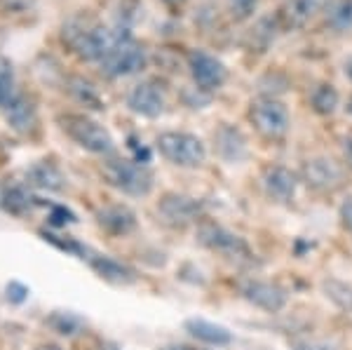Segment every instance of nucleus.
Returning a JSON list of instances; mask_svg holds the SVG:
<instances>
[{
	"label": "nucleus",
	"mask_w": 352,
	"mask_h": 350,
	"mask_svg": "<svg viewBox=\"0 0 352 350\" xmlns=\"http://www.w3.org/2000/svg\"><path fill=\"white\" fill-rule=\"evenodd\" d=\"M345 76H348L350 80H352V56H350L348 61H345Z\"/></svg>",
	"instance_id": "obj_36"
},
{
	"label": "nucleus",
	"mask_w": 352,
	"mask_h": 350,
	"mask_svg": "<svg viewBox=\"0 0 352 350\" xmlns=\"http://www.w3.org/2000/svg\"><path fill=\"white\" fill-rule=\"evenodd\" d=\"M184 329L188 331L192 338L207 343V346H228V343H232V334L228 327L217 325V322H212V320L190 318L184 322Z\"/></svg>",
	"instance_id": "obj_17"
},
{
	"label": "nucleus",
	"mask_w": 352,
	"mask_h": 350,
	"mask_svg": "<svg viewBox=\"0 0 352 350\" xmlns=\"http://www.w3.org/2000/svg\"><path fill=\"white\" fill-rule=\"evenodd\" d=\"M310 101H312V109L320 113V116H331L338 106V92L333 85H320V87H315Z\"/></svg>",
	"instance_id": "obj_24"
},
{
	"label": "nucleus",
	"mask_w": 352,
	"mask_h": 350,
	"mask_svg": "<svg viewBox=\"0 0 352 350\" xmlns=\"http://www.w3.org/2000/svg\"><path fill=\"white\" fill-rule=\"evenodd\" d=\"M240 294L247 298L252 306L265 310V313H280L289 301V294H287L285 287H280L277 282L254 280V278L242 282Z\"/></svg>",
	"instance_id": "obj_9"
},
{
	"label": "nucleus",
	"mask_w": 352,
	"mask_h": 350,
	"mask_svg": "<svg viewBox=\"0 0 352 350\" xmlns=\"http://www.w3.org/2000/svg\"><path fill=\"white\" fill-rule=\"evenodd\" d=\"M294 350H331V346L329 343H315V341H294L292 343Z\"/></svg>",
	"instance_id": "obj_35"
},
{
	"label": "nucleus",
	"mask_w": 352,
	"mask_h": 350,
	"mask_svg": "<svg viewBox=\"0 0 352 350\" xmlns=\"http://www.w3.org/2000/svg\"><path fill=\"white\" fill-rule=\"evenodd\" d=\"M186 350H190V348H186Z\"/></svg>",
	"instance_id": "obj_41"
},
{
	"label": "nucleus",
	"mask_w": 352,
	"mask_h": 350,
	"mask_svg": "<svg viewBox=\"0 0 352 350\" xmlns=\"http://www.w3.org/2000/svg\"><path fill=\"white\" fill-rule=\"evenodd\" d=\"M324 292L327 298H331L338 308L350 310L352 313V285L340 280H324Z\"/></svg>",
	"instance_id": "obj_26"
},
{
	"label": "nucleus",
	"mask_w": 352,
	"mask_h": 350,
	"mask_svg": "<svg viewBox=\"0 0 352 350\" xmlns=\"http://www.w3.org/2000/svg\"><path fill=\"white\" fill-rule=\"evenodd\" d=\"M61 132L66 134L73 144H78L80 149L89 151L94 155H109L113 153V137L104 125H99L89 116L82 113H64L56 118Z\"/></svg>",
	"instance_id": "obj_2"
},
{
	"label": "nucleus",
	"mask_w": 352,
	"mask_h": 350,
	"mask_svg": "<svg viewBox=\"0 0 352 350\" xmlns=\"http://www.w3.org/2000/svg\"><path fill=\"white\" fill-rule=\"evenodd\" d=\"M28 184L31 186H38V188L43 190H64L66 186V179L64 174H61V169L54 165V162H38V165H33L31 169H28L26 174Z\"/></svg>",
	"instance_id": "obj_20"
},
{
	"label": "nucleus",
	"mask_w": 352,
	"mask_h": 350,
	"mask_svg": "<svg viewBox=\"0 0 352 350\" xmlns=\"http://www.w3.org/2000/svg\"><path fill=\"white\" fill-rule=\"evenodd\" d=\"M146 66V50L139 43H134L132 38L118 43L111 50L109 56L101 61V73L106 78H127L139 73Z\"/></svg>",
	"instance_id": "obj_7"
},
{
	"label": "nucleus",
	"mask_w": 352,
	"mask_h": 350,
	"mask_svg": "<svg viewBox=\"0 0 352 350\" xmlns=\"http://www.w3.org/2000/svg\"><path fill=\"white\" fill-rule=\"evenodd\" d=\"M5 118H8L10 127L16 129L19 134H31L38 127V111L31 99L26 97H12L5 104Z\"/></svg>",
	"instance_id": "obj_16"
},
{
	"label": "nucleus",
	"mask_w": 352,
	"mask_h": 350,
	"mask_svg": "<svg viewBox=\"0 0 352 350\" xmlns=\"http://www.w3.org/2000/svg\"><path fill=\"white\" fill-rule=\"evenodd\" d=\"M167 5H179V3H184V0H164Z\"/></svg>",
	"instance_id": "obj_38"
},
{
	"label": "nucleus",
	"mask_w": 352,
	"mask_h": 350,
	"mask_svg": "<svg viewBox=\"0 0 352 350\" xmlns=\"http://www.w3.org/2000/svg\"><path fill=\"white\" fill-rule=\"evenodd\" d=\"M249 120L256 127V132L263 134L265 139H285L289 125H292L287 106L270 97L252 101V106H249Z\"/></svg>",
	"instance_id": "obj_6"
},
{
	"label": "nucleus",
	"mask_w": 352,
	"mask_h": 350,
	"mask_svg": "<svg viewBox=\"0 0 352 350\" xmlns=\"http://www.w3.org/2000/svg\"><path fill=\"white\" fill-rule=\"evenodd\" d=\"M217 146L219 153L228 162H240L242 157H247V139L237 127L223 125L217 132Z\"/></svg>",
	"instance_id": "obj_19"
},
{
	"label": "nucleus",
	"mask_w": 352,
	"mask_h": 350,
	"mask_svg": "<svg viewBox=\"0 0 352 350\" xmlns=\"http://www.w3.org/2000/svg\"><path fill=\"white\" fill-rule=\"evenodd\" d=\"M5 294H8V301H12V303H24L26 298H28V287H26V285H21V282L12 280V282L8 285V289H5Z\"/></svg>",
	"instance_id": "obj_32"
},
{
	"label": "nucleus",
	"mask_w": 352,
	"mask_h": 350,
	"mask_svg": "<svg viewBox=\"0 0 352 350\" xmlns=\"http://www.w3.org/2000/svg\"><path fill=\"white\" fill-rule=\"evenodd\" d=\"M327 21L336 31H350L352 28V0H338L331 5L327 14Z\"/></svg>",
	"instance_id": "obj_25"
},
{
	"label": "nucleus",
	"mask_w": 352,
	"mask_h": 350,
	"mask_svg": "<svg viewBox=\"0 0 352 350\" xmlns=\"http://www.w3.org/2000/svg\"><path fill=\"white\" fill-rule=\"evenodd\" d=\"M127 106H129V111L141 118H160L164 113V106H167V99H164L160 85L146 80V83L134 85V87L129 89Z\"/></svg>",
	"instance_id": "obj_10"
},
{
	"label": "nucleus",
	"mask_w": 352,
	"mask_h": 350,
	"mask_svg": "<svg viewBox=\"0 0 352 350\" xmlns=\"http://www.w3.org/2000/svg\"><path fill=\"white\" fill-rule=\"evenodd\" d=\"M129 149H132V153H134L132 160L141 162V165H146V162L151 160V151L146 149V146H139V141H136L134 137H129Z\"/></svg>",
	"instance_id": "obj_33"
},
{
	"label": "nucleus",
	"mask_w": 352,
	"mask_h": 350,
	"mask_svg": "<svg viewBox=\"0 0 352 350\" xmlns=\"http://www.w3.org/2000/svg\"><path fill=\"white\" fill-rule=\"evenodd\" d=\"M43 238L50 242V245H54L56 250H61V252H66V254H71V256H80V259H89L87 256V247L80 245L76 238H71V235H56V233H47V230H43Z\"/></svg>",
	"instance_id": "obj_27"
},
{
	"label": "nucleus",
	"mask_w": 352,
	"mask_h": 350,
	"mask_svg": "<svg viewBox=\"0 0 352 350\" xmlns=\"http://www.w3.org/2000/svg\"><path fill=\"white\" fill-rule=\"evenodd\" d=\"M228 8H230L232 19L244 21V19H249V17L256 12L258 0H228Z\"/></svg>",
	"instance_id": "obj_29"
},
{
	"label": "nucleus",
	"mask_w": 352,
	"mask_h": 350,
	"mask_svg": "<svg viewBox=\"0 0 352 350\" xmlns=\"http://www.w3.org/2000/svg\"><path fill=\"white\" fill-rule=\"evenodd\" d=\"M36 350H61L59 346H52V343H43V346H38Z\"/></svg>",
	"instance_id": "obj_37"
},
{
	"label": "nucleus",
	"mask_w": 352,
	"mask_h": 350,
	"mask_svg": "<svg viewBox=\"0 0 352 350\" xmlns=\"http://www.w3.org/2000/svg\"><path fill=\"white\" fill-rule=\"evenodd\" d=\"M303 177L312 188L317 190H331L336 188L343 179V172L333 160L329 157H312L303 165Z\"/></svg>",
	"instance_id": "obj_13"
},
{
	"label": "nucleus",
	"mask_w": 352,
	"mask_h": 350,
	"mask_svg": "<svg viewBox=\"0 0 352 350\" xmlns=\"http://www.w3.org/2000/svg\"><path fill=\"white\" fill-rule=\"evenodd\" d=\"M31 8H33V0H0V14L3 17L26 14Z\"/></svg>",
	"instance_id": "obj_30"
},
{
	"label": "nucleus",
	"mask_w": 352,
	"mask_h": 350,
	"mask_svg": "<svg viewBox=\"0 0 352 350\" xmlns=\"http://www.w3.org/2000/svg\"><path fill=\"white\" fill-rule=\"evenodd\" d=\"M162 350H186V348H162Z\"/></svg>",
	"instance_id": "obj_40"
},
{
	"label": "nucleus",
	"mask_w": 352,
	"mask_h": 350,
	"mask_svg": "<svg viewBox=\"0 0 352 350\" xmlns=\"http://www.w3.org/2000/svg\"><path fill=\"white\" fill-rule=\"evenodd\" d=\"M157 214L162 217L164 223L174 226V228H184L200 217V202L192 200L188 195L167 193L157 205Z\"/></svg>",
	"instance_id": "obj_11"
},
{
	"label": "nucleus",
	"mask_w": 352,
	"mask_h": 350,
	"mask_svg": "<svg viewBox=\"0 0 352 350\" xmlns=\"http://www.w3.org/2000/svg\"><path fill=\"white\" fill-rule=\"evenodd\" d=\"M89 266L99 278H104L106 282H113V285H132L136 282V273L124 263L116 261L111 256H104V254H94V256L87 259Z\"/></svg>",
	"instance_id": "obj_18"
},
{
	"label": "nucleus",
	"mask_w": 352,
	"mask_h": 350,
	"mask_svg": "<svg viewBox=\"0 0 352 350\" xmlns=\"http://www.w3.org/2000/svg\"><path fill=\"white\" fill-rule=\"evenodd\" d=\"M47 325L61 336H76L85 329V320L76 313H68V310H54L47 318Z\"/></svg>",
	"instance_id": "obj_23"
},
{
	"label": "nucleus",
	"mask_w": 352,
	"mask_h": 350,
	"mask_svg": "<svg viewBox=\"0 0 352 350\" xmlns=\"http://www.w3.org/2000/svg\"><path fill=\"white\" fill-rule=\"evenodd\" d=\"M12 85H14V71L5 56H0V106H5L12 99Z\"/></svg>",
	"instance_id": "obj_28"
},
{
	"label": "nucleus",
	"mask_w": 352,
	"mask_h": 350,
	"mask_svg": "<svg viewBox=\"0 0 352 350\" xmlns=\"http://www.w3.org/2000/svg\"><path fill=\"white\" fill-rule=\"evenodd\" d=\"M96 223L109 235L122 238V235H129L136 228V214L124 205H111L96 212Z\"/></svg>",
	"instance_id": "obj_14"
},
{
	"label": "nucleus",
	"mask_w": 352,
	"mask_h": 350,
	"mask_svg": "<svg viewBox=\"0 0 352 350\" xmlns=\"http://www.w3.org/2000/svg\"><path fill=\"white\" fill-rule=\"evenodd\" d=\"M324 3L327 0H287L277 14V21L282 24V28H303L324 8Z\"/></svg>",
	"instance_id": "obj_15"
},
{
	"label": "nucleus",
	"mask_w": 352,
	"mask_h": 350,
	"mask_svg": "<svg viewBox=\"0 0 352 350\" xmlns=\"http://www.w3.org/2000/svg\"><path fill=\"white\" fill-rule=\"evenodd\" d=\"M61 43L82 61H104L118 43L127 41V33L113 31L89 14H76L61 24Z\"/></svg>",
	"instance_id": "obj_1"
},
{
	"label": "nucleus",
	"mask_w": 352,
	"mask_h": 350,
	"mask_svg": "<svg viewBox=\"0 0 352 350\" xmlns=\"http://www.w3.org/2000/svg\"><path fill=\"white\" fill-rule=\"evenodd\" d=\"M50 221H52V226H68V223H76L78 219H76V214H73L68 207L64 205H54L52 207V212H50Z\"/></svg>",
	"instance_id": "obj_31"
},
{
	"label": "nucleus",
	"mask_w": 352,
	"mask_h": 350,
	"mask_svg": "<svg viewBox=\"0 0 352 350\" xmlns=\"http://www.w3.org/2000/svg\"><path fill=\"white\" fill-rule=\"evenodd\" d=\"M0 207H3L5 212L21 217V214L33 210V197L28 195L21 186H3V188H0Z\"/></svg>",
	"instance_id": "obj_22"
},
{
	"label": "nucleus",
	"mask_w": 352,
	"mask_h": 350,
	"mask_svg": "<svg viewBox=\"0 0 352 350\" xmlns=\"http://www.w3.org/2000/svg\"><path fill=\"white\" fill-rule=\"evenodd\" d=\"M345 109H348V113H350V116H352V99L348 101V106H345Z\"/></svg>",
	"instance_id": "obj_39"
},
{
	"label": "nucleus",
	"mask_w": 352,
	"mask_h": 350,
	"mask_svg": "<svg viewBox=\"0 0 352 350\" xmlns=\"http://www.w3.org/2000/svg\"><path fill=\"white\" fill-rule=\"evenodd\" d=\"M188 69L192 83L202 92H217L228 80V69L223 66V61L217 59L214 54L202 52V50H192L188 54Z\"/></svg>",
	"instance_id": "obj_8"
},
{
	"label": "nucleus",
	"mask_w": 352,
	"mask_h": 350,
	"mask_svg": "<svg viewBox=\"0 0 352 350\" xmlns=\"http://www.w3.org/2000/svg\"><path fill=\"white\" fill-rule=\"evenodd\" d=\"M263 188L272 200L277 202H292L298 188V177L289 167L270 165L263 172Z\"/></svg>",
	"instance_id": "obj_12"
},
{
	"label": "nucleus",
	"mask_w": 352,
	"mask_h": 350,
	"mask_svg": "<svg viewBox=\"0 0 352 350\" xmlns=\"http://www.w3.org/2000/svg\"><path fill=\"white\" fill-rule=\"evenodd\" d=\"M197 242H200L202 247H207L209 252H217L219 256L228 259V261L252 263L254 256H256L242 235L232 233L226 226L214 223V221H202L197 226Z\"/></svg>",
	"instance_id": "obj_4"
},
{
	"label": "nucleus",
	"mask_w": 352,
	"mask_h": 350,
	"mask_svg": "<svg viewBox=\"0 0 352 350\" xmlns=\"http://www.w3.org/2000/svg\"><path fill=\"white\" fill-rule=\"evenodd\" d=\"M338 214H340V223H343V228L352 235V197L343 200V205H340Z\"/></svg>",
	"instance_id": "obj_34"
},
{
	"label": "nucleus",
	"mask_w": 352,
	"mask_h": 350,
	"mask_svg": "<svg viewBox=\"0 0 352 350\" xmlns=\"http://www.w3.org/2000/svg\"><path fill=\"white\" fill-rule=\"evenodd\" d=\"M155 146L164 160L176 167H200L207 160V146L190 132H162Z\"/></svg>",
	"instance_id": "obj_5"
},
{
	"label": "nucleus",
	"mask_w": 352,
	"mask_h": 350,
	"mask_svg": "<svg viewBox=\"0 0 352 350\" xmlns=\"http://www.w3.org/2000/svg\"><path fill=\"white\" fill-rule=\"evenodd\" d=\"M106 184L118 188L124 195H148L153 190V174L146 169V165L136 160H127V157H111L101 167Z\"/></svg>",
	"instance_id": "obj_3"
},
{
	"label": "nucleus",
	"mask_w": 352,
	"mask_h": 350,
	"mask_svg": "<svg viewBox=\"0 0 352 350\" xmlns=\"http://www.w3.org/2000/svg\"><path fill=\"white\" fill-rule=\"evenodd\" d=\"M66 89L71 92V97L78 101V104H82L85 109H92V111H104V99H101V94L96 92V87L89 80H85V78H68L66 80Z\"/></svg>",
	"instance_id": "obj_21"
}]
</instances>
